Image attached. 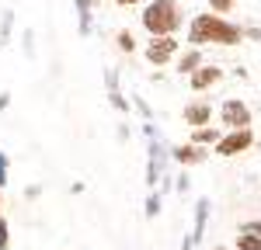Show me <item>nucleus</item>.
I'll list each match as a JSON object with an SVG mask.
<instances>
[{"label": "nucleus", "instance_id": "obj_1", "mask_svg": "<svg viewBox=\"0 0 261 250\" xmlns=\"http://www.w3.org/2000/svg\"><path fill=\"white\" fill-rule=\"evenodd\" d=\"M241 39H244V32L237 24L223 21L220 14H199V18L192 21V28H188V42L192 45H209V42H216V45H237Z\"/></svg>", "mask_w": 261, "mask_h": 250}, {"label": "nucleus", "instance_id": "obj_2", "mask_svg": "<svg viewBox=\"0 0 261 250\" xmlns=\"http://www.w3.org/2000/svg\"><path fill=\"white\" fill-rule=\"evenodd\" d=\"M143 24H146L150 35H171V32H178L181 28L178 4H174V0H153V4H146Z\"/></svg>", "mask_w": 261, "mask_h": 250}, {"label": "nucleus", "instance_id": "obj_3", "mask_svg": "<svg viewBox=\"0 0 261 250\" xmlns=\"http://www.w3.org/2000/svg\"><path fill=\"white\" fill-rule=\"evenodd\" d=\"M174 52H178V42L171 39V35H153V42L146 45V59L153 63V66H164Z\"/></svg>", "mask_w": 261, "mask_h": 250}, {"label": "nucleus", "instance_id": "obj_4", "mask_svg": "<svg viewBox=\"0 0 261 250\" xmlns=\"http://www.w3.org/2000/svg\"><path fill=\"white\" fill-rule=\"evenodd\" d=\"M247 146H251V132L247 129H233L226 139H216V153L220 157H233V153H241Z\"/></svg>", "mask_w": 261, "mask_h": 250}, {"label": "nucleus", "instance_id": "obj_5", "mask_svg": "<svg viewBox=\"0 0 261 250\" xmlns=\"http://www.w3.org/2000/svg\"><path fill=\"white\" fill-rule=\"evenodd\" d=\"M223 122L230 125V129H247V125H251V111H247V104L226 101V104H223Z\"/></svg>", "mask_w": 261, "mask_h": 250}, {"label": "nucleus", "instance_id": "obj_6", "mask_svg": "<svg viewBox=\"0 0 261 250\" xmlns=\"http://www.w3.org/2000/svg\"><path fill=\"white\" fill-rule=\"evenodd\" d=\"M188 77H192V87H195V90H205L209 83H216L223 77V70L220 66H199V70H192Z\"/></svg>", "mask_w": 261, "mask_h": 250}, {"label": "nucleus", "instance_id": "obj_7", "mask_svg": "<svg viewBox=\"0 0 261 250\" xmlns=\"http://www.w3.org/2000/svg\"><path fill=\"white\" fill-rule=\"evenodd\" d=\"M174 160H178V164H202L205 153H202L199 146H178V149H174Z\"/></svg>", "mask_w": 261, "mask_h": 250}, {"label": "nucleus", "instance_id": "obj_8", "mask_svg": "<svg viewBox=\"0 0 261 250\" xmlns=\"http://www.w3.org/2000/svg\"><path fill=\"white\" fill-rule=\"evenodd\" d=\"M209 104H192V108H185V122L188 125H205L209 122Z\"/></svg>", "mask_w": 261, "mask_h": 250}, {"label": "nucleus", "instance_id": "obj_9", "mask_svg": "<svg viewBox=\"0 0 261 250\" xmlns=\"http://www.w3.org/2000/svg\"><path fill=\"white\" fill-rule=\"evenodd\" d=\"M205 215H209V202L202 198L199 205H195V236H192V247L202 240V229H205Z\"/></svg>", "mask_w": 261, "mask_h": 250}, {"label": "nucleus", "instance_id": "obj_10", "mask_svg": "<svg viewBox=\"0 0 261 250\" xmlns=\"http://www.w3.org/2000/svg\"><path fill=\"white\" fill-rule=\"evenodd\" d=\"M199 66H202V52H199V49L185 52V56H181V63H178L181 73H192V70H199Z\"/></svg>", "mask_w": 261, "mask_h": 250}, {"label": "nucleus", "instance_id": "obj_11", "mask_svg": "<svg viewBox=\"0 0 261 250\" xmlns=\"http://www.w3.org/2000/svg\"><path fill=\"white\" fill-rule=\"evenodd\" d=\"M237 247H241V250H261V236H254V233L244 229L241 236H237Z\"/></svg>", "mask_w": 261, "mask_h": 250}, {"label": "nucleus", "instance_id": "obj_12", "mask_svg": "<svg viewBox=\"0 0 261 250\" xmlns=\"http://www.w3.org/2000/svg\"><path fill=\"white\" fill-rule=\"evenodd\" d=\"M220 132L216 129H195V143H216Z\"/></svg>", "mask_w": 261, "mask_h": 250}, {"label": "nucleus", "instance_id": "obj_13", "mask_svg": "<svg viewBox=\"0 0 261 250\" xmlns=\"http://www.w3.org/2000/svg\"><path fill=\"white\" fill-rule=\"evenodd\" d=\"M119 49L122 52H133V49H136V39H133L129 32H119Z\"/></svg>", "mask_w": 261, "mask_h": 250}, {"label": "nucleus", "instance_id": "obj_14", "mask_svg": "<svg viewBox=\"0 0 261 250\" xmlns=\"http://www.w3.org/2000/svg\"><path fill=\"white\" fill-rule=\"evenodd\" d=\"M157 212H161V195H150L146 198V219H153Z\"/></svg>", "mask_w": 261, "mask_h": 250}, {"label": "nucleus", "instance_id": "obj_15", "mask_svg": "<svg viewBox=\"0 0 261 250\" xmlns=\"http://www.w3.org/2000/svg\"><path fill=\"white\" fill-rule=\"evenodd\" d=\"M108 98H112V104H115L119 111H129V101L122 98V94H119V90H115V87H112V94H108Z\"/></svg>", "mask_w": 261, "mask_h": 250}, {"label": "nucleus", "instance_id": "obj_16", "mask_svg": "<svg viewBox=\"0 0 261 250\" xmlns=\"http://www.w3.org/2000/svg\"><path fill=\"white\" fill-rule=\"evenodd\" d=\"M209 4H213V11H220V14H226V11H230V7H233L237 0H209Z\"/></svg>", "mask_w": 261, "mask_h": 250}, {"label": "nucleus", "instance_id": "obj_17", "mask_svg": "<svg viewBox=\"0 0 261 250\" xmlns=\"http://www.w3.org/2000/svg\"><path fill=\"white\" fill-rule=\"evenodd\" d=\"M7 243H11V236H7V223L0 219V250H7Z\"/></svg>", "mask_w": 261, "mask_h": 250}, {"label": "nucleus", "instance_id": "obj_18", "mask_svg": "<svg viewBox=\"0 0 261 250\" xmlns=\"http://www.w3.org/2000/svg\"><path fill=\"white\" fill-rule=\"evenodd\" d=\"M0 184H7V157L0 153Z\"/></svg>", "mask_w": 261, "mask_h": 250}, {"label": "nucleus", "instance_id": "obj_19", "mask_svg": "<svg viewBox=\"0 0 261 250\" xmlns=\"http://www.w3.org/2000/svg\"><path fill=\"white\" fill-rule=\"evenodd\" d=\"M7 104H11V94H0V111H4Z\"/></svg>", "mask_w": 261, "mask_h": 250}, {"label": "nucleus", "instance_id": "obj_20", "mask_svg": "<svg viewBox=\"0 0 261 250\" xmlns=\"http://www.w3.org/2000/svg\"><path fill=\"white\" fill-rule=\"evenodd\" d=\"M119 7H129V4H140V0H115Z\"/></svg>", "mask_w": 261, "mask_h": 250}]
</instances>
